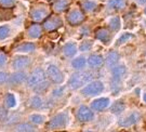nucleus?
<instances>
[{"label":"nucleus","mask_w":146,"mask_h":132,"mask_svg":"<svg viewBox=\"0 0 146 132\" xmlns=\"http://www.w3.org/2000/svg\"><path fill=\"white\" fill-rule=\"evenodd\" d=\"M93 78V75L89 72H78L70 76L68 80V86L73 90L79 89L82 86H86L89 84V81Z\"/></svg>","instance_id":"nucleus-1"},{"label":"nucleus","mask_w":146,"mask_h":132,"mask_svg":"<svg viewBox=\"0 0 146 132\" xmlns=\"http://www.w3.org/2000/svg\"><path fill=\"white\" fill-rule=\"evenodd\" d=\"M29 15L34 21L41 22L50 15V9L48 5H43V3H38L37 5H34L31 8Z\"/></svg>","instance_id":"nucleus-2"},{"label":"nucleus","mask_w":146,"mask_h":132,"mask_svg":"<svg viewBox=\"0 0 146 132\" xmlns=\"http://www.w3.org/2000/svg\"><path fill=\"white\" fill-rule=\"evenodd\" d=\"M68 122V115L66 113H61L54 116L48 123V129L49 130H58L65 128Z\"/></svg>","instance_id":"nucleus-3"},{"label":"nucleus","mask_w":146,"mask_h":132,"mask_svg":"<svg viewBox=\"0 0 146 132\" xmlns=\"http://www.w3.org/2000/svg\"><path fill=\"white\" fill-rule=\"evenodd\" d=\"M44 80H47L44 70L42 68H35L29 75V77L27 78V85L31 88H35L36 86L43 82Z\"/></svg>","instance_id":"nucleus-4"},{"label":"nucleus","mask_w":146,"mask_h":132,"mask_svg":"<svg viewBox=\"0 0 146 132\" xmlns=\"http://www.w3.org/2000/svg\"><path fill=\"white\" fill-rule=\"evenodd\" d=\"M104 90V85L102 81L96 80V81H92L88 85H86L81 93L86 96H93V95L100 94L102 91Z\"/></svg>","instance_id":"nucleus-5"},{"label":"nucleus","mask_w":146,"mask_h":132,"mask_svg":"<svg viewBox=\"0 0 146 132\" xmlns=\"http://www.w3.org/2000/svg\"><path fill=\"white\" fill-rule=\"evenodd\" d=\"M47 76L48 78L52 81L53 84H62L64 80V74L60 70L58 67H56L55 65H49L47 67Z\"/></svg>","instance_id":"nucleus-6"},{"label":"nucleus","mask_w":146,"mask_h":132,"mask_svg":"<svg viewBox=\"0 0 146 132\" xmlns=\"http://www.w3.org/2000/svg\"><path fill=\"white\" fill-rule=\"evenodd\" d=\"M125 65H118V66H114L111 74H113V78H111V87L114 88H118L121 84L122 77L125 74Z\"/></svg>","instance_id":"nucleus-7"},{"label":"nucleus","mask_w":146,"mask_h":132,"mask_svg":"<svg viewBox=\"0 0 146 132\" xmlns=\"http://www.w3.org/2000/svg\"><path fill=\"white\" fill-rule=\"evenodd\" d=\"M63 25L62 19L58 15H49L46 19V21L43 23V28L47 32H52V31H56L58 28Z\"/></svg>","instance_id":"nucleus-8"},{"label":"nucleus","mask_w":146,"mask_h":132,"mask_svg":"<svg viewBox=\"0 0 146 132\" xmlns=\"http://www.w3.org/2000/svg\"><path fill=\"white\" fill-rule=\"evenodd\" d=\"M76 117L79 121L81 122H88L93 120L94 115L93 111H91V109L87 107V106H80L78 109H77V113H76Z\"/></svg>","instance_id":"nucleus-9"},{"label":"nucleus","mask_w":146,"mask_h":132,"mask_svg":"<svg viewBox=\"0 0 146 132\" xmlns=\"http://www.w3.org/2000/svg\"><path fill=\"white\" fill-rule=\"evenodd\" d=\"M84 20H86L84 14L80 10H77V9L76 10H72L67 14V22L70 25H73V26L81 24Z\"/></svg>","instance_id":"nucleus-10"},{"label":"nucleus","mask_w":146,"mask_h":132,"mask_svg":"<svg viewBox=\"0 0 146 132\" xmlns=\"http://www.w3.org/2000/svg\"><path fill=\"white\" fill-rule=\"evenodd\" d=\"M31 65V58L28 56H24V55H20V56H16L13 62H12V67L16 70H21L28 67Z\"/></svg>","instance_id":"nucleus-11"},{"label":"nucleus","mask_w":146,"mask_h":132,"mask_svg":"<svg viewBox=\"0 0 146 132\" xmlns=\"http://www.w3.org/2000/svg\"><path fill=\"white\" fill-rule=\"evenodd\" d=\"M108 106H110V99H107V98H100V99L94 100L93 102L91 103L92 109H94V111H104Z\"/></svg>","instance_id":"nucleus-12"},{"label":"nucleus","mask_w":146,"mask_h":132,"mask_svg":"<svg viewBox=\"0 0 146 132\" xmlns=\"http://www.w3.org/2000/svg\"><path fill=\"white\" fill-rule=\"evenodd\" d=\"M88 64L92 68H101L104 65V58L100 54H92L89 56Z\"/></svg>","instance_id":"nucleus-13"},{"label":"nucleus","mask_w":146,"mask_h":132,"mask_svg":"<svg viewBox=\"0 0 146 132\" xmlns=\"http://www.w3.org/2000/svg\"><path fill=\"white\" fill-rule=\"evenodd\" d=\"M27 80V75L25 73H22V72H17V73H14V74H12L9 77V84L11 85H14V86H17L20 85V84H23V82H25Z\"/></svg>","instance_id":"nucleus-14"},{"label":"nucleus","mask_w":146,"mask_h":132,"mask_svg":"<svg viewBox=\"0 0 146 132\" xmlns=\"http://www.w3.org/2000/svg\"><path fill=\"white\" fill-rule=\"evenodd\" d=\"M137 120H139V115L135 114V113H133V114H130L129 116H127L123 119H121L119 121V126L125 128L131 127V126L135 125L136 122H137Z\"/></svg>","instance_id":"nucleus-15"},{"label":"nucleus","mask_w":146,"mask_h":132,"mask_svg":"<svg viewBox=\"0 0 146 132\" xmlns=\"http://www.w3.org/2000/svg\"><path fill=\"white\" fill-rule=\"evenodd\" d=\"M41 34H42L41 26H40L39 24H37V23L31 25V26L28 27V29H27V35L31 38H33V39L39 38L41 36Z\"/></svg>","instance_id":"nucleus-16"},{"label":"nucleus","mask_w":146,"mask_h":132,"mask_svg":"<svg viewBox=\"0 0 146 132\" xmlns=\"http://www.w3.org/2000/svg\"><path fill=\"white\" fill-rule=\"evenodd\" d=\"M95 38L104 43H107L110 40V34L106 28H99L95 31Z\"/></svg>","instance_id":"nucleus-17"},{"label":"nucleus","mask_w":146,"mask_h":132,"mask_svg":"<svg viewBox=\"0 0 146 132\" xmlns=\"http://www.w3.org/2000/svg\"><path fill=\"white\" fill-rule=\"evenodd\" d=\"M73 0H55L53 3V10L55 12H63L67 9Z\"/></svg>","instance_id":"nucleus-18"},{"label":"nucleus","mask_w":146,"mask_h":132,"mask_svg":"<svg viewBox=\"0 0 146 132\" xmlns=\"http://www.w3.org/2000/svg\"><path fill=\"white\" fill-rule=\"evenodd\" d=\"M63 53L67 58H73L77 53V46L75 42H68L63 47Z\"/></svg>","instance_id":"nucleus-19"},{"label":"nucleus","mask_w":146,"mask_h":132,"mask_svg":"<svg viewBox=\"0 0 146 132\" xmlns=\"http://www.w3.org/2000/svg\"><path fill=\"white\" fill-rule=\"evenodd\" d=\"M118 61H119V54L116 52V51H111L106 56V64L110 67H111V68L114 66H116V64L118 63Z\"/></svg>","instance_id":"nucleus-20"},{"label":"nucleus","mask_w":146,"mask_h":132,"mask_svg":"<svg viewBox=\"0 0 146 132\" xmlns=\"http://www.w3.org/2000/svg\"><path fill=\"white\" fill-rule=\"evenodd\" d=\"M36 49V46L31 42H24L15 48L16 52H34Z\"/></svg>","instance_id":"nucleus-21"},{"label":"nucleus","mask_w":146,"mask_h":132,"mask_svg":"<svg viewBox=\"0 0 146 132\" xmlns=\"http://www.w3.org/2000/svg\"><path fill=\"white\" fill-rule=\"evenodd\" d=\"M5 105L8 106L9 108H13L16 106V98L13 93H7L5 98Z\"/></svg>","instance_id":"nucleus-22"},{"label":"nucleus","mask_w":146,"mask_h":132,"mask_svg":"<svg viewBox=\"0 0 146 132\" xmlns=\"http://www.w3.org/2000/svg\"><path fill=\"white\" fill-rule=\"evenodd\" d=\"M86 64H87V61H86V58L84 56H80V58H77L73 60V62H72V66H73L75 69H82L86 66Z\"/></svg>","instance_id":"nucleus-23"},{"label":"nucleus","mask_w":146,"mask_h":132,"mask_svg":"<svg viewBox=\"0 0 146 132\" xmlns=\"http://www.w3.org/2000/svg\"><path fill=\"white\" fill-rule=\"evenodd\" d=\"M108 25H110V29L111 31H114V32H118L120 29V25H121V23H120V19L118 16H114V17H111L108 22Z\"/></svg>","instance_id":"nucleus-24"},{"label":"nucleus","mask_w":146,"mask_h":132,"mask_svg":"<svg viewBox=\"0 0 146 132\" xmlns=\"http://www.w3.org/2000/svg\"><path fill=\"white\" fill-rule=\"evenodd\" d=\"M108 5H110V8L114 9V10H121L122 8H125V0H110Z\"/></svg>","instance_id":"nucleus-25"},{"label":"nucleus","mask_w":146,"mask_h":132,"mask_svg":"<svg viewBox=\"0 0 146 132\" xmlns=\"http://www.w3.org/2000/svg\"><path fill=\"white\" fill-rule=\"evenodd\" d=\"M81 7H82V9L84 11H87V12H93L95 11V9L98 8V5L93 2V1H84L82 3H81Z\"/></svg>","instance_id":"nucleus-26"},{"label":"nucleus","mask_w":146,"mask_h":132,"mask_svg":"<svg viewBox=\"0 0 146 132\" xmlns=\"http://www.w3.org/2000/svg\"><path fill=\"white\" fill-rule=\"evenodd\" d=\"M16 131H23V132H31V131H35V127L31 126V123H20L17 125L15 128Z\"/></svg>","instance_id":"nucleus-27"},{"label":"nucleus","mask_w":146,"mask_h":132,"mask_svg":"<svg viewBox=\"0 0 146 132\" xmlns=\"http://www.w3.org/2000/svg\"><path fill=\"white\" fill-rule=\"evenodd\" d=\"M125 111V103L122 101H117L111 107V111L114 114H120Z\"/></svg>","instance_id":"nucleus-28"},{"label":"nucleus","mask_w":146,"mask_h":132,"mask_svg":"<svg viewBox=\"0 0 146 132\" xmlns=\"http://www.w3.org/2000/svg\"><path fill=\"white\" fill-rule=\"evenodd\" d=\"M29 120H31V123L39 126V125H42V123H43L44 118H43V116L39 115V114H33V115L29 117Z\"/></svg>","instance_id":"nucleus-29"},{"label":"nucleus","mask_w":146,"mask_h":132,"mask_svg":"<svg viewBox=\"0 0 146 132\" xmlns=\"http://www.w3.org/2000/svg\"><path fill=\"white\" fill-rule=\"evenodd\" d=\"M10 35V27L8 25H2L0 26V40H5L9 37Z\"/></svg>","instance_id":"nucleus-30"},{"label":"nucleus","mask_w":146,"mask_h":132,"mask_svg":"<svg viewBox=\"0 0 146 132\" xmlns=\"http://www.w3.org/2000/svg\"><path fill=\"white\" fill-rule=\"evenodd\" d=\"M48 88H49V82H48L47 80H44L43 82L39 84V85L36 86V87H35V88H33V89H34V91L37 92V93H42V92H44Z\"/></svg>","instance_id":"nucleus-31"},{"label":"nucleus","mask_w":146,"mask_h":132,"mask_svg":"<svg viewBox=\"0 0 146 132\" xmlns=\"http://www.w3.org/2000/svg\"><path fill=\"white\" fill-rule=\"evenodd\" d=\"M31 107L33 108H39V107H41L42 105V100L41 98L39 96V95H35L33 99H31Z\"/></svg>","instance_id":"nucleus-32"},{"label":"nucleus","mask_w":146,"mask_h":132,"mask_svg":"<svg viewBox=\"0 0 146 132\" xmlns=\"http://www.w3.org/2000/svg\"><path fill=\"white\" fill-rule=\"evenodd\" d=\"M132 38H134V36H133L132 34H130V33H125V34H123V35L118 39L117 46H120V44H122L123 42H127L128 40H130V39H132Z\"/></svg>","instance_id":"nucleus-33"},{"label":"nucleus","mask_w":146,"mask_h":132,"mask_svg":"<svg viewBox=\"0 0 146 132\" xmlns=\"http://www.w3.org/2000/svg\"><path fill=\"white\" fill-rule=\"evenodd\" d=\"M92 48V41H84L80 44V51L82 52H87Z\"/></svg>","instance_id":"nucleus-34"},{"label":"nucleus","mask_w":146,"mask_h":132,"mask_svg":"<svg viewBox=\"0 0 146 132\" xmlns=\"http://www.w3.org/2000/svg\"><path fill=\"white\" fill-rule=\"evenodd\" d=\"M15 3V0H0V5L5 8H10L13 7Z\"/></svg>","instance_id":"nucleus-35"},{"label":"nucleus","mask_w":146,"mask_h":132,"mask_svg":"<svg viewBox=\"0 0 146 132\" xmlns=\"http://www.w3.org/2000/svg\"><path fill=\"white\" fill-rule=\"evenodd\" d=\"M9 79V76L5 74V73H2V72H0V85H2V84H5L7 82Z\"/></svg>","instance_id":"nucleus-36"},{"label":"nucleus","mask_w":146,"mask_h":132,"mask_svg":"<svg viewBox=\"0 0 146 132\" xmlns=\"http://www.w3.org/2000/svg\"><path fill=\"white\" fill-rule=\"evenodd\" d=\"M7 63V55L5 53H0V66H3Z\"/></svg>","instance_id":"nucleus-37"},{"label":"nucleus","mask_w":146,"mask_h":132,"mask_svg":"<svg viewBox=\"0 0 146 132\" xmlns=\"http://www.w3.org/2000/svg\"><path fill=\"white\" fill-rule=\"evenodd\" d=\"M5 117H7V111H5V108H2V107L0 106V120L5 119Z\"/></svg>","instance_id":"nucleus-38"},{"label":"nucleus","mask_w":146,"mask_h":132,"mask_svg":"<svg viewBox=\"0 0 146 132\" xmlns=\"http://www.w3.org/2000/svg\"><path fill=\"white\" fill-rule=\"evenodd\" d=\"M63 91L64 89H58V90H55V91H53V96H60L61 94H63Z\"/></svg>","instance_id":"nucleus-39"},{"label":"nucleus","mask_w":146,"mask_h":132,"mask_svg":"<svg viewBox=\"0 0 146 132\" xmlns=\"http://www.w3.org/2000/svg\"><path fill=\"white\" fill-rule=\"evenodd\" d=\"M2 19H3V10L0 9V21H1Z\"/></svg>","instance_id":"nucleus-40"},{"label":"nucleus","mask_w":146,"mask_h":132,"mask_svg":"<svg viewBox=\"0 0 146 132\" xmlns=\"http://www.w3.org/2000/svg\"><path fill=\"white\" fill-rule=\"evenodd\" d=\"M139 2H140V3H142V5H145L146 0H139Z\"/></svg>","instance_id":"nucleus-41"},{"label":"nucleus","mask_w":146,"mask_h":132,"mask_svg":"<svg viewBox=\"0 0 146 132\" xmlns=\"http://www.w3.org/2000/svg\"><path fill=\"white\" fill-rule=\"evenodd\" d=\"M143 99H144V101H145V103H146V93L144 94V96H143Z\"/></svg>","instance_id":"nucleus-42"},{"label":"nucleus","mask_w":146,"mask_h":132,"mask_svg":"<svg viewBox=\"0 0 146 132\" xmlns=\"http://www.w3.org/2000/svg\"><path fill=\"white\" fill-rule=\"evenodd\" d=\"M145 14H146V8H145Z\"/></svg>","instance_id":"nucleus-43"}]
</instances>
